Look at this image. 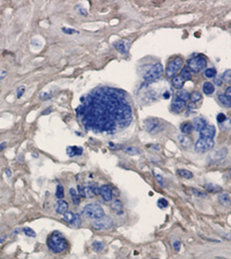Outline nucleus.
Instances as JSON below:
<instances>
[{
  "label": "nucleus",
  "mask_w": 231,
  "mask_h": 259,
  "mask_svg": "<svg viewBox=\"0 0 231 259\" xmlns=\"http://www.w3.org/2000/svg\"><path fill=\"white\" fill-rule=\"evenodd\" d=\"M76 115L87 131L113 133L132 123V108L125 92L98 87L81 99Z\"/></svg>",
  "instance_id": "1"
},
{
  "label": "nucleus",
  "mask_w": 231,
  "mask_h": 259,
  "mask_svg": "<svg viewBox=\"0 0 231 259\" xmlns=\"http://www.w3.org/2000/svg\"><path fill=\"white\" fill-rule=\"evenodd\" d=\"M46 244H47L49 249L51 251H53L54 253H60V252L65 251L68 246L66 238L64 237V235L60 231H53L51 235H49Z\"/></svg>",
  "instance_id": "2"
},
{
  "label": "nucleus",
  "mask_w": 231,
  "mask_h": 259,
  "mask_svg": "<svg viewBox=\"0 0 231 259\" xmlns=\"http://www.w3.org/2000/svg\"><path fill=\"white\" fill-rule=\"evenodd\" d=\"M165 126L167 124L163 120L157 118H149V119H146L143 123V127L149 134H157L162 132L165 128Z\"/></svg>",
  "instance_id": "3"
},
{
  "label": "nucleus",
  "mask_w": 231,
  "mask_h": 259,
  "mask_svg": "<svg viewBox=\"0 0 231 259\" xmlns=\"http://www.w3.org/2000/svg\"><path fill=\"white\" fill-rule=\"evenodd\" d=\"M83 214L88 219L97 220L104 216V209L98 204H88L83 208Z\"/></svg>",
  "instance_id": "4"
},
{
  "label": "nucleus",
  "mask_w": 231,
  "mask_h": 259,
  "mask_svg": "<svg viewBox=\"0 0 231 259\" xmlns=\"http://www.w3.org/2000/svg\"><path fill=\"white\" fill-rule=\"evenodd\" d=\"M187 67L190 68V71H193V72H201L206 66H207V59L203 57V56H196V57H193L191 59H188L187 61Z\"/></svg>",
  "instance_id": "5"
},
{
  "label": "nucleus",
  "mask_w": 231,
  "mask_h": 259,
  "mask_svg": "<svg viewBox=\"0 0 231 259\" xmlns=\"http://www.w3.org/2000/svg\"><path fill=\"white\" fill-rule=\"evenodd\" d=\"M163 73V66L161 63H156L155 65H154L143 76V80L147 81V82H152L157 80Z\"/></svg>",
  "instance_id": "6"
},
{
  "label": "nucleus",
  "mask_w": 231,
  "mask_h": 259,
  "mask_svg": "<svg viewBox=\"0 0 231 259\" xmlns=\"http://www.w3.org/2000/svg\"><path fill=\"white\" fill-rule=\"evenodd\" d=\"M215 142L213 139H199L195 143H194V150L195 153H206L209 149H211L214 147Z\"/></svg>",
  "instance_id": "7"
},
{
  "label": "nucleus",
  "mask_w": 231,
  "mask_h": 259,
  "mask_svg": "<svg viewBox=\"0 0 231 259\" xmlns=\"http://www.w3.org/2000/svg\"><path fill=\"white\" fill-rule=\"evenodd\" d=\"M93 228L95 230H106V229H110L112 226H113V221L110 216H103L101 219H97V220H94L93 222Z\"/></svg>",
  "instance_id": "8"
},
{
  "label": "nucleus",
  "mask_w": 231,
  "mask_h": 259,
  "mask_svg": "<svg viewBox=\"0 0 231 259\" xmlns=\"http://www.w3.org/2000/svg\"><path fill=\"white\" fill-rule=\"evenodd\" d=\"M182 66H183V59L180 57H177L173 60H171L170 64L167 67V71H165L167 76L168 77H173L175 74L182 68Z\"/></svg>",
  "instance_id": "9"
},
{
  "label": "nucleus",
  "mask_w": 231,
  "mask_h": 259,
  "mask_svg": "<svg viewBox=\"0 0 231 259\" xmlns=\"http://www.w3.org/2000/svg\"><path fill=\"white\" fill-rule=\"evenodd\" d=\"M226 155H228V149H226V148H221V149H218V150L213 152V153L209 155L208 161H209L210 163H216V162H219V161L224 160V158L226 157Z\"/></svg>",
  "instance_id": "10"
},
{
  "label": "nucleus",
  "mask_w": 231,
  "mask_h": 259,
  "mask_svg": "<svg viewBox=\"0 0 231 259\" xmlns=\"http://www.w3.org/2000/svg\"><path fill=\"white\" fill-rule=\"evenodd\" d=\"M199 133H200V139H213L216 134V128L214 125L207 124Z\"/></svg>",
  "instance_id": "11"
},
{
  "label": "nucleus",
  "mask_w": 231,
  "mask_h": 259,
  "mask_svg": "<svg viewBox=\"0 0 231 259\" xmlns=\"http://www.w3.org/2000/svg\"><path fill=\"white\" fill-rule=\"evenodd\" d=\"M129 45H131V43H129V41H127V39H121V41H118V42H116V43L113 44L114 49L118 50L120 53H124V54H127V53H128Z\"/></svg>",
  "instance_id": "12"
},
{
  "label": "nucleus",
  "mask_w": 231,
  "mask_h": 259,
  "mask_svg": "<svg viewBox=\"0 0 231 259\" xmlns=\"http://www.w3.org/2000/svg\"><path fill=\"white\" fill-rule=\"evenodd\" d=\"M100 194L102 196V198H103L104 201H111L112 200V197H113L111 188L109 185H106V184L101 185V188H100Z\"/></svg>",
  "instance_id": "13"
},
{
  "label": "nucleus",
  "mask_w": 231,
  "mask_h": 259,
  "mask_svg": "<svg viewBox=\"0 0 231 259\" xmlns=\"http://www.w3.org/2000/svg\"><path fill=\"white\" fill-rule=\"evenodd\" d=\"M83 153L82 147H78V146H68L66 148V154L69 157H74V156H79Z\"/></svg>",
  "instance_id": "14"
},
{
  "label": "nucleus",
  "mask_w": 231,
  "mask_h": 259,
  "mask_svg": "<svg viewBox=\"0 0 231 259\" xmlns=\"http://www.w3.org/2000/svg\"><path fill=\"white\" fill-rule=\"evenodd\" d=\"M185 104H186V102H184V101H182V100H179V99L176 97L172 101V103H171V109L175 112H180L185 108Z\"/></svg>",
  "instance_id": "15"
},
{
  "label": "nucleus",
  "mask_w": 231,
  "mask_h": 259,
  "mask_svg": "<svg viewBox=\"0 0 231 259\" xmlns=\"http://www.w3.org/2000/svg\"><path fill=\"white\" fill-rule=\"evenodd\" d=\"M178 142L183 148H190L192 145V139L188 135L180 134V135H178Z\"/></svg>",
  "instance_id": "16"
},
{
  "label": "nucleus",
  "mask_w": 231,
  "mask_h": 259,
  "mask_svg": "<svg viewBox=\"0 0 231 259\" xmlns=\"http://www.w3.org/2000/svg\"><path fill=\"white\" fill-rule=\"evenodd\" d=\"M56 211H57L58 214H62L64 215L68 211V204L65 200H62V199L58 200V203L56 205Z\"/></svg>",
  "instance_id": "17"
},
{
  "label": "nucleus",
  "mask_w": 231,
  "mask_h": 259,
  "mask_svg": "<svg viewBox=\"0 0 231 259\" xmlns=\"http://www.w3.org/2000/svg\"><path fill=\"white\" fill-rule=\"evenodd\" d=\"M207 125V122L203 119V118H201V117H199V118H195L194 120H193V123H192V126H193V130H196L198 132H200L205 126Z\"/></svg>",
  "instance_id": "18"
},
{
  "label": "nucleus",
  "mask_w": 231,
  "mask_h": 259,
  "mask_svg": "<svg viewBox=\"0 0 231 259\" xmlns=\"http://www.w3.org/2000/svg\"><path fill=\"white\" fill-rule=\"evenodd\" d=\"M184 82H185V80H184L180 75H175V76L172 77V80H171L172 86H173L176 89H179V90L184 87Z\"/></svg>",
  "instance_id": "19"
},
{
  "label": "nucleus",
  "mask_w": 231,
  "mask_h": 259,
  "mask_svg": "<svg viewBox=\"0 0 231 259\" xmlns=\"http://www.w3.org/2000/svg\"><path fill=\"white\" fill-rule=\"evenodd\" d=\"M111 208L118 214V215H121L123 214V208H124V205H123V203L120 201V200H118V199H116V200H113L112 201V204H111Z\"/></svg>",
  "instance_id": "20"
},
{
  "label": "nucleus",
  "mask_w": 231,
  "mask_h": 259,
  "mask_svg": "<svg viewBox=\"0 0 231 259\" xmlns=\"http://www.w3.org/2000/svg\"><path fill=\"white\" fill-rule=\"evenodd\" d=\"M202 90H203V93H205L206 95H211V94H214V92H215V87H214V84H213L211 82L207 81V82H205L203 86H202Z\"/></svg>",
  "instance_id": "21"
},
{
  "label": "nucleus",
  "mask_w": 231,
  "mask_h": 259,
  "mask_svg": "<svg viewBox=\"0 0 231 259\" xmlns=\"http://www.w3.org/2000/svg\"><path fill=\"white\" fill-rule=\"evenodd\" d=\"M180 131H182V133H183V134H185V135L191 134V132L193 131L192 123H190V122H185V123H183V124L180 125Z\"/></svg>",
  "instance_id": "22"
},
{
  "label": "nucleus",
  "mask_w": 231,
  "mask_h": 259,
  "mask_svg": "<svg viewBox=\"0 0 231 259\" xmlns=\"http://www.w3.org/2000/svg\"><path fill=\"white\" fill-rule=\"evenodd\" d=\"M178 175L182 178H185V179H192L193 178V174L190 170H186V169H179L178 170Z\"/></svg>",
  "instance_id": "23"
},
{
  "label": "nucleus",
  "mask_w": 231,
  "mask_h": 259,
  "mask_svg": "<svg viewBox=\"0 0 231 259\" xmlns=\"http://www.w3.org/2000/svg\"><path fill=\"white\" fill-rule=\"evenodd\" d=\"M218 101L221 102V104L223 107H226V108H230L231 107V100H230V97H226L224 94H219L218 95Z\"/></svg>",
  "instance_id": "24"
},
{
  "label": "nucleus",
  "mask_w": 231,
  "mask_h": 259,
  "mask_svg": "<svg viewBox=\"0 0 231 259\" xmlns=\"http://www.w3.org/2000/svg\"><path fill=\"white\" fill-rule=\"evenodd\" d=\"M69 194H70V198L74 203V205H79L80 204V197L78 194V192H76L75 189H69Z\"/></svg>",
  "instance_id": "25"
},
{
  "label": "nucleus",
  "mask_w": 231,
  "mask_h": 259,
  "mask_svg": "<svg viewBox=\"0 0 231 259\" xmlns=\"http://www.w3.org/2000/svg\"><path fill=\"white\" fill-rule=\"evenodd\" d=\"M217 198H218V201L222 203L223 205L230 204V196H229V193H221V194H218Z\"/></svg>",
  "instance_id": "26"
},
{
  "label": "nucleus",
  "mask_w": 231,
  "mask_h": 259,
  "mask_svg": "<svg viewBox=\"0 0 231 259\" xmlns=\"http://www.w3.org/2000/svg\"><path fill=\"white\" fill-rule=\"evenodd\" d=\"M124 152H125L126 154H128V155H139V154H140L139 148H136V147H132V146H129V147H125V148H124Z\"/></svg>",
  "instance_id": "27"
},
{
  "label": "nucleus",
  "mask_w": 231,
  "mask_h": 259,
  "mask_svg": "<svg viewBox=\"0 0 231 259\" xmlns=\"http://www.w3.org/2000/svg\"><path fill=\"white\" fill-rule=\"evenodd\" d=\"M205 188L208 192H221L222 191L221 186H217V185H214V184H206Z\"/></svg>",
  "instance_id": "28"
},
{
  "label": "nucleus",
  "mask_w": 231,
  "mask_h": 259,
  "mask_svg": "<svg viewBox=\"0 0 231 259\" xmlns=\"http://www.w3.org/2000/svg\"><path fill=\"white\" fill-rule=\"evenodd\" d=\"M177 99H179V100H182V101H184V102H187L188 99H190V95H188V93L185 92V90H179V92L177 93Z\"/></svg>",
  "instance_id": "29"
},
{
  "label": "nucleus",
  "mask_w": 231,
  "mask_h": 259,
  "mask_svg": "<svg viewBox=\"0 0 231 259\" xmlns=\"http://www.w3.org/2000/svg\"><path fill=\"white\" fill-rule=\"evenodd\" d=\"M191 71H190V68L188 67H184L183 69H182V72H180V76L184 79V80H190L191 79Z\"/></svg>",
  "instance_id": "30"
},
{
  "label": "nucleus",
  "mask_w": 231,
  "mask_h": 259,
  "mask_svg": "<svg viewBox=\"0 0 231 259\" xmlns=\"http://www.w3.org/2000/svg\"><path fill=\"white\" fill-rule=\"evenodd\" d=\"M201 99H202L201 93H199V92H193V93L191 94V96H190V99H188V100H190L191 102H193V103H194V102H199Z\"/></svg>",
  "instance_id": "31"
},
{
  "label": "nucleus",
  "mask_w": 231,
  "mask_h": 259,
  "mask_svg": "<svg viewBox=\"0 0 231 259\" xmlns=\"http://www.w3.org/2000/svg\"><path fill=\"white\" fill-rule=\"evenodd\" d=\"M74 216H75V213H73V212H68V211H67V212L64 214V220L70 224V223H72V221L74 220Z\"/></svg>",
  "instance_id": "32"
},
{
  "label": "nucleus",
  "mask_w": 231,
  "mask_h": 259,
  "mask_svg": "<svg viewBox=\"0 0 231 259\" xmlns=\"http://www.w3.org/2000/svg\"><path fill=\"white\" fill-rule=\"evenodd\" d=\"M216 69L215 68H207L205 71V76L208 77V79H211V77H215L216 76Z\"/></svg>",
  "instance_id": "33"
},
{
  "label": "nucleus",
  "mask_w": 231,
  "mask_h": 259,
  "mask_svg": "<svg viewBox=\"0 0 231 259\" xmlns=\"http://www.w3.org/2000/svg\"><path fill=\"white\" fill-rule=\"evenodd\" d=\"M91 245H93V249L95 251H102L104 249V243H102L100 241H94Z\"/></svg>",
  "instance_id": "34"
},
{
  "label": "nucleus",
  "mask_w": 231,
  "mask_h": 259,
  "mask_svg": "<svg viewBox=\"0 0 231 259\" xmlns=\"http://www.w3.org/2000/svg\"><path fill=\"white\" fill-rule=\"evenodd\" d=\"M83 191H85V197H87V198H94L95 197V194H94V192H93V190L89 185L83 186Z\"/></svg>",
  "instance_id": "35"
},
{
  "label": "nucleus",
  "mask_w": 231,
  "mask_h": 259,
  "mask_svg": "<svg viewBox=\"0 0 231 259\" xmlns=\"http://www.w3.org/2000/svg\"><path fill=\"white\" fill-rule=\"evenodd\" d=\"M56 196H57L58 200H60V199L64 198L65 193H64V188H62V185H60V184L57 185V192H56Z\"/></svg>",
  "instance_id": "36"
},
{
  "label": "nucleus",
  "mask_w": 231,
  "mask_h": 259,
  "mask_svg": "<svg viewBox=\"0 0 231 259\" xmlns=\"http://www.w3.org/2000/svg\"><path fill=\"white\" fill-rule=\"evenodd\" d=\"M22 231H23V234L27 235L28 237H35V236H36V232L34 231V229H31V228H29V227H24V228L22 229Z\"/></svg>",
  "instance_id": "37"
},
{
  "label": "nucleus",
  "mask_w": 231,
  "mask_h": 259,
  "mask_svg": "<svg viewBox=\"0 0 231 259\" xmlns=\"http://www.w3.org/2000/svg\"><path fill=\"white\" fill-rule=\"evenodd\" d=\"M157 206H159L160 208L164 209V208H167V207L169 206V203H168V200H167V199L161 198V199H159V201H157Z\"/></svg>",
  "instance_id": "38"
},
{
  "label": "nucleus",
  "mask_w": 231,
  "mask_h": 259,
  "mask_svg": "<svg viewBox=\"0 0 231 259\" xmlns=\"http://www.w3.org/2000/svg\"><path fill=\"white\" fill-rule=\"evenodd\" d=\"M80 224H81V218H80L79 214H75L74 220L72 221L70 226H73V227H80Z\"/></svg>",
  "instance_id": "39"
},
{
  "label": "nucleus",
  "mask_w": 231,
  "mask_h": 259,
  "mask_svg": "<svg viewBox=\"0 0 231 259\" xmlns=\"http://www.w3.org/2000/svg\"><path fill=\"white\" fill-rule=\"evenodd\" d=\"M230 73H231V71L230 69H226L224 73H223V75H222V80H224V81H226L228 83L230 82Z\"/></svg>",
  "instance_id": "40"
},
{
  "label": "nucleus",
  "mask_w": 231,
  "mask_h": 259,
  "mask_svg": "<svg viewBox=\"0 0 231 259\" xmlns=\"http://www.w3.org/2000/svg\"><path fill=\"white\" fill-rule=\"evenodd\" d=\"M89 186L91 188V190H93V192H94L95 196H96V194H100V188H98V184L93 183V184H90Z\"/></svg>",
  "instance_id": "41"
},
{
  "label": "nucleus",
  "mask_w": 231,
  "mask_h": 259,
  "mask_svg": "<svg viewBox=\"0 0 231 259\" xmlns=\"http://www.w3.org/2000/svg\"><path fill=\"white\" fill-rule=\"evenodd\" d=\"M24 92H26V88L23 87V86H20V87L18 88V92H16V93H18V94H16V97H18V99H21L22 95L24 94Z\"/></svg>",
  "instance_id": "42"
},
{
  "label": "nucleus",
  "mask_w": 231,
  "mask_h": 259,
  "mask_svg": "<svg viewBox=\"0 0 231 259\" xmlns=\"http://www.w3.org/2000/svg\"><path fill=\"white\" fill-rule=\"evenodd\" d=\"M191 191L194 193V196H196V197H201V198H206L207 197V194L206 193H203V192H201V191H198V190H195V189H191Z\"/></svg>",
  "instance_id": "43"
},
{
  "label": "nucleus",
  "mask_w": 231,
  "mask_h": 259,
  "mask_svg": "<svg viewBox=\"0 0 231 259\" xmlns=\"http://www.w3.org/2000/svg\"><path fill=\"white\" fill-rule=\"evenodd\" d=\"M216 119H217L218 123H224V122L226 120V116H225L224 114H218L217 117H216Z\"/></svg>",
  "instance_id": "44"
},
{
  "label": "nucleus",
  "mask_w": 231,
  "mask_h": 259,
  "mask_svg": "<svg viewBox=\"0 0 231 259\" xmlns=\"http://www.w3.org/2000/svg\"><path fill=\"white\" fill-rule=\"evenodd\" d=\"M62 31L65 33V34H67V35H72V34H79V31H76V30H74V29H68V28H62Z\"/></svg>",
  "instance_id": "45"
},
{
  "label": "nucleus",
  "mask_w": 231,
  "mask_h": 259,
  "mask_svg": "<svg viewBox=\"0 0 231 259\" xmlns=\"http://www.w3.org/2000/svg\"><path fill=\"white\" fill-rule=\"evenodd\" d=\"M78 194H79L80 198H85V191H83V186L82 185L78 186Z\"/></svg>",
  "instance_id": "46"
},
{
  "label": "nucleus",
  "mask_w": 231,
  "mask_h": 259,
  "mask_svg": "<svg viewBox=\"0 0 231 259\" xmlns=\"http://www.w3.org/2000/svg\"><path fill=\"white\" fill-rule=\"evenodd\" d=\"M109 146L112 147V149H120V148H124V146L117 145V143H113V142H109Z\"/></svg>",
  "instance_id": "47"
},
{
  "label": "nucleus",
  "mask_w": 231,
  "mask_h": 259,
  "mask_svg": "<svg viewBox=\"0 0 231 259\" xmlns=\"http://www.w3.org/2000/svg\"><path fill=\"white\" fill-rule=\"evenodd\" d=\"M180 246H182L180 241H175V242H173V247H175L176 251H179V250H180Z\"/></svg>",
  "instance_id": "48"
},
{
  "label": "nucleus",
  "mask_w": 231,
  "mask_h": 259,
  "mask_svg": "<svg viewBox=\"0 0 231 259\" xmlns=\"http://www.w3.org/2000/svg\"><path fill=\"white\" fill-rule=\"evenodd\" d=\"M156 179H157V182H159V184L161 185V186H163L164 185V182H163V177L161 176V175H159V174H156Z\"/></svg>",
  "instance_id": "49"
},
{
  "label": "nucleus",
  "mask_w": 231,
  "mask_h": 259,
  "mask_svg": "<svg viewBox=\"0 0 231 259\" xmlns=\"http://www.w3.org/2000/svg\"><path fill=\"white\" fill-rule=\"evenodd\" d=\"M49 97H51V94L50 93H42L39 95V99H42V100H45V99H49Z\"/></svg>",
  "instance_id": "50"
},
{
  "label": "nucleus",
  "mask_w": 231,
  "mask_h": 259,
  "mask_svg": "<svg viewBox=\"0 0 231 259\" xmlns=\"http://www.w3.org/2000/svg\"><path fill=\"white\" fill-rule=\"evenodd\" d=\"M76 10H78V12H80L82 15H87V12L83 11L85 8H82V7H80V6H76Z\"/></svg>",
  "instance_id": "51"
},
{
  "label": "nucleus",
  "mask_w": 231,
  "mask_h": 259,
  "mask_svg": "<svg viewBox=\"0 0 231 259\" xmlns=\"http://www.w3.org/2000/svg\"><path fill=\"white\" fill-rule=\"evenodd\" d=\"M224 95H225L226 97H230V95H231V87H230V86L225 89V94H224Z\"/></svg>",
  "instance_id": "52"
},
{
  "label": "nucleus",
  "mask_w": 231,
  "mask_h": 259,
  "mask_svg": "<svg viewBox=\"0 0 231 259\" xmlns=\"http://www.w3.org/2000/svg\"><path fill=\"white\" fill-rule=\"evenodd\" d=\"M215 84H217V86H222V79H221V77H216V76H215Z\"/></svg>",
  "instance_id": "53"
},
{
  "label": "nucleus",
  "mask_w": 231,
  "mask_h": 259,
  "mask_svg": "<svg viewBox=\"0 0 231 259\" xmlns=\"http://www.w3.org/2000/svg\"><path fill=\"white\" fill-rule=\"evenodd\" d=\"M51 112H52V108H47L45 111H43V112H42V115L44 116V115H49V114H51Z\"/></svg>",
  "instance_id": "54"
},
{
  "label": "nucleus",
  "mask_w": 231,
  "mask_h": 259,
  "mask_svg": "<svg viewBox=\"0 0 231 259\" xmlns=\"http://www.w3.org/2000/svg\"><path fill=\"white\" fill-rule=\"evenodd\" d=\"M6 74H7V72H6V71H1V72H0V80H1L3 77H5V76H6Z\"/></svg>",
  "instance_id": "55"
},
{
  "label": "nucleus",
  "mask_w": 231,
  "mask_h": 259,
  "mask_svg": "<svg viewBox=\"0 0 231 259\" xmlns=\"http://www.w3.org/2000/svg\"><path fill=\"white\" fill-rule=\"evenodd\" d=\"M5 174H6L7 177H11V176H12V171H11L9 169H6V170H5Z\"/></svg>",
  "instance_id": "56"
},
{
  "label": "nucleus",
  "mask_w": 231,
  "mask_h": 259,
  "mask_svg": "<svg viewBox=\"0 0 231 259\" xmlns=\"http://www.w3.org/2000/svg\"><path fill=\"white\" fill-rule=\"evenodd\" d=\"M151 148H152L154 150H157V152H159V150H160V145H152Z\"/></svg>",
  "instance_id": "57"
},
{
  "label": "nucleus",
  "mask_w": 231,
  "mask_h": 259,
  "mask_svg": "<svg viewBox=\"0 0 231 259\" xmlns=\"http://www.w3.org/2000/svg\"><path fill=\"white\" fill-rule=\"evenodd\" d=\"M163 97L165 99V100H168V99H170V93L169 92H165L164 94H163Z\"/></svg>",
  "instance_id": "58"
},
{
  "label": "nucleus",
  "mask_w": 231,
  "mask_h": 259,
  "mask_svg": "<svg viewBox=\"0 0 231 259\" xmlns=\"http://www.w3.org/2000/svg\"><path fill=\"white\" fill-rule=\"evenodd\" d=\"M6 145H7L6 142H1V143H0V152H1V150H3V149H4L5 147H6Z\"/></svg>",
  "instance_id": "59"
},
{
  "label": "nucleus",
  "mask_w": 231,
  "mask_h": 259,
  "mask_svg": "<svg viewBox=\"0 0 231 259\" xmlns=\"http://www.w3.org/2000/svg\"><path fill=\"white\" fill-rule=\"evenodd\" d=\"M5 239H6V235H3L1 237H0V243H3Z\"/></svg>",
  "instance_id": "60"
},
{
  "label": "nucleus",
  "mask_w": 231,
  "mask_h": 259,
  "mask_svg": "<svg viewBox=\"0 0 231 259\" xmlns=\"http://www.w3.org/2000/svg\"><path fill=\"white\" fill-rule=\"evenodd\" d=\"M18 234H19V229H15V230H14V231H13V234H12V236H13V237H14V236H15V235H18Z\"/></svg>",
  "instance_id": "61"
}]
</instances>
